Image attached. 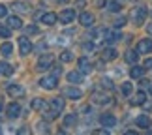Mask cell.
<instances>
[{"instance_id": "obj_16", "label": "cell", "mask_w": 152, "mask_h": 135, "mask_svg": "<svg viewBox=\"0 0 152 135\" xmlns=\"http://www.w3.org/2000/svg\"><path fill=\"white\" fill-rule=\"evenodd\" d=\"M51 109L62 113V111H64V98H53L51 99Z\"/></svg>"}, {"instance_id": "obj_1", "label": "cell", "mask_w": 152, "mask_h": 135, "mask_svg": "<svg viewBox=\"0 0 152 135\" xmlns=\"http://www.w3.org/2000/svg\"><path fill=\"white\" fill-rule=\"evenodd\" d=\"M49 68H53V55L45 53V55L39 56V60L36 64V69H38V72H47Z\"/></svg>"}, {"instance_id": "obj_14", "label": "cell", "mask_w": 152, "mask_h": 135, "mask_svg": "<svg viewBox=\"0 0 152 135\" xmlns=\"http://www.w3.org/2000/svg\"><path fill=\"white\" fill-rule=\"evenodd\" d=\"M56 19H58V17H56V13H53V11L42 15V23H43V25H47V26H53L56 23Z\"/></svg>"}, {"instance_id": "obj_28", "label": "cell", "mask_w": 152, "mask_h": 135, "mask_svg": "<svg viewBox=\"0 0 152 135\" xmlns=\"http://www.w3.org/2000/svg\"><path fill=\"white\" fill-rule=\"evenodd\" d=\"M60 60H62V62H72V60H73L72 51H62V53H60Z\"/></svg>"}, {"instance_id": "obj_20", "label": "cell", "mask_w": 152, "mask_h": 135, "mask_svg": "<svg viewBox=\"0 0 152 135\" xmlns=\"http://www.w3.org/2000/svg\"><path fill=\"white\" fill-rule=\"evenodd\" d=\"M68 81L69 83H81V81H83V73L81 72H69L68 73Z\"/></svg>"}, {"instance_id": "obj_26", "label": "cell", "mask_w": 152, "mask_h": 135, "mask_svg": "<svg viewBox=\"0 0 152 135\" xmlns=\"http://www.w3.org/2000/svg\"><path fill=\"white\" fill-rule=\"evenodd\" d=\"M122 36H120V32H105V39H107L109 43H113V42H116V39H120Z\"/></svg>"}, {"instance_id": "obj_30", "label": "cell", "mask_w": 152, "mask_h": 135, "mask_svg": "<svg viewBox=\"0 0 152 135\" xmlns=\"http://www.w3.org/2000/svg\"><path fill=\"white\" fill-rule=\"evenodd\" d=\"M58 111H55V109H51V111H45V118L47 120H55V118H58Z\"/></svg>"}, {"instance_id": "obj_38", "label": "cell", "mask_w": 152, "mask_h": 135, "mask_svg": "<svg viewBox=\"0 0 152 135\" xmlns=\"http://www.w3.org/2000/svg\"><path fill=\"white\" fill-rule=\"evenodd\" d=\"M83 51H94V43H85L83 45Z\"/></svg>"}, {"instance_id": "obj_45", "label": "cell", "mask_w": 152, "mask_h": 135, "mask_svg": "<svg viewBox=\"0 0 152 135\" xmlns=\"http://www.w3.org/2000/svg\"><path fill=\"white\" fill-rule=\"evenodd\" d=\"M55 2H60V4H66L68 0H55Z\"/></svg>"}, {"instance_id": "obj_29", "label": "cell", "mask_w": 152, "mask_h": 135, "mask_svg": "<svg viewBox=\"0 0 152 135\" xmlns=\"http://www.w3.org/2000/svg\"><path fill=\"white\" fill-rule=\"evenodd\" d=\"M132 92H133L132 83H124V85H122V94H124V96H132Z\"/></svg>"}, {"instance_id": "obj_23", "label": "cell", "mask_w": 152, "mask_h": 135, "mask_svg": "<svg viewBox=\"0 0 152 135\" xmlns=\"http://www.w3.org/2000/svg\"><path fill=\"white\" fill-rule=\"evenodd\" d=\"M75 124H77V116H75L73 113H69V115L64 116V126H69V128H72Z\"/></svg>"}, {"instance_id": "obj_3", "label": "cell", "mask_w": 152, "mask_h": 135, "mask_svg": "<svg viewBox=\"0 0 152 135\" xmlns=\"http://www.w3.org/2000/svg\"><path fill=\"white\" fill-rule=\"evenodd\" d=\"M39 85H42V88L45 90H55L56 85H58V77L56 75H49V77H43L42 81H39Z\"/></svg>"}, {"instance_id": "obj_12", "label": "cell", "mask_w": 152, "mask_h": 135, "mask_svg": "<svg viewBox=\"0 0 152 135\" xmlns=\"http://www.w3.org/2000/svg\"><path fill=\"white\" fill-rule=\"evenodd\" d=\"M75 19V11L73 9H64L60 13V21L64 23V25H69V23H73Z\"/></svg>"}, {"instance_id": "obj_15", "label": "cell", "mask_w": 152, "mask_h": 135, "mask_svg": "<svg viewBox=\"0 0 152 135\" xmlns=\"http://www.w3.org/2000/svg\"><path fill=\"white\" fill-rule=\"evenodd\" d=\"M8 26L13 28V30H19V28H23V21L19 19V17L11 15V17H8Z\"/></svg>"}, {"instance_id": "obj_5", "label": "cell", "mask_w": 152, "mask_h": 135, "mask_svg": "<svg viewBox=\"0 0 152 135\" xmlns=\"http://www.w3.org/2000/svg\"><path fill=\"white\" fill-rule=\"evenodd\" d=\"M100 124L103 128H113L116 124V118H115V115H111V113H103L100 116Z\"/></svg>"}, {"instance_id": "obj_7", "label": "cell", "mask_w": 152, "mask_h": 135, "mask_svg": "<svg viewBox=\"0 0 152 135\" xmlns=\"http://www.w3.org/2000/svg\"><path fill=\"white\" fill-rule=\"evenodd\" d=\"M137 53H141V55H145V53H152V39H148V38L141 39V42L137 43Z\"/></svg>"}, {"instance_id": "obj_31", "label": "cell", "mask_w": 152, "mask_h": 135, "mask_svg": "<svg viewBox=\"0 0 152 135\" xmlns=\"http://www.w3.org/2000/svg\"><path fill=\"white\" fill-rule=\"evenodd\" d=\"M120 8H122V6H120L118 2H115V0L107 4V9H109V11H113V13H115V11H120Z\"/></svg>"}, {"instance_id": "obj_9", "label": "cell", "mask_w": 152, "mask_h": 135, "mask_svg": "<svg viewBox=\"0 0 152 135\" xmlns=\"http://www.w3.org/2000/svg\"><path fill=\"white\" fill-rule=\"evenodd\" d=\"M116 49H113V47H107V49H103L102 53H100V56H102V60L103 62H109V60H115L116 58Z\"/></svg>"}, {"instance_id": "obj_6", "label": "cell", "mask_w": 152, "mask_h": 135, "mask_svg": "<svg viewBox=\"0 0 152 135\" xmlns=\"http://www.w3.org/2000/svg\"><path fill=\"white\" fill-rule=\"evenodd\" d=\"M64 96L69 98V99H81L83 98V92L79 88H75V86H66V88H64Z\"/></svg>"}, {"instance_id": "obj_21", "label": "cell", "mask_w": 152, "mask_h": 135, "mask_svg": "<svg viewBox=\"0 0 152 135\" xmlns=\"http://www.w3.org/2000/svg\"><path fill=\"white\" fill-rule=\"evenodd\" d=\"M0 53H2L4 56H10L11 53H13V45H11L10 42H4L2 45H0Z\"/></svg>"}, {"instance_id": "obj_46", "label": "cell", "mask_w": 152, "mask_h": 135, "mask_svg": "<svg viewBox=\"0 0 152 135\" xmlns=\"http://www.w3.org/2000/svg\"><path fill=\"white\" fill-rule=\"evenodd\" d=\"M0 109H2V98H0Z\"/></svg>"}, {"instance_id": "obj_11", "label": "cell", "mask_w": 152, "mask_h": 135, "mask_svg": "<svg viewBox=\"0 0 152 135\" xmlns=\"http://www.w3.org/2000/svg\"><path fill=\"white\" fill-rule=\"evenodd\" d=\"M6 111H8L10 118H19V116H21V105L19 103H10Z\"/></svg>"}, {"instance_id": "obj_4", "label": "cell", "mask_w": 152, "mask_h": 135, "mask_svg": "<svg viewBox=\"0 0 152 135\" xmlns=\"http://www.w3.org/2000/svg\"><path fill=\"white\" fill-rule=\"evenodd\" d=\"M30 51H32V43H30V39H28L26 36L19 38V53H21V55L25 56V55H28Z\"/></svg>"}, {"instance_id": "obj_37", "label": "cell", "mask_w": 152, "mask_h": 135, "mask_svg": "<svg viewBox=\"0 0 152 135\" xmlns=\"http://www.w3.org/2000/svg\"><path fill=\"white\" fill-rule=\"evenodd\" d=\"M6 15H8V8L4 4H0V17H6Z\"/></svg>"}, {"instance_id": "obj_32", "label": "cell", "mask_w": 152, "mask_h": 135, "mask_svg": "<svg viewBox=\"0 0 152 135\" xmlns=\"http://www.w3.org/2000/svg\"><path fill=\"white\" fill-rule=\"evenodd\" d=\"M94 101H98V103H109L111 99H109V96H98V94H94Z\"/></svg>"}, {"instance_id": "obj_27", "label": "cell", "mask_w": 152, "mask_h": 135, "mask_svg": "<svg viewBox=\"0 0 152 135\" xmlns=\"http://www.w3.org/2000/svg\"><path fill=\"white\" fill-rule=\"evenodd\" d=\"M145 99H147V96H145L143 92H139V94H137V96L132 99L130 103H132V105H143V103H145Z\"/></svg>"}, {"instance_id": "obj_22", "label": "cell", "mask_w": 152, "mask_h": 135, "mask_svg": "<svg viewBox=\"0 0 152 135\" xmlns=\"http://www.w3.org/2000/svg\"><path fill=\"white\" fill-rule=\"evenodd\" d=\"M124 58H126V62H128V64H135V62H137V58H139V53H137V51H128Z\"/></svg>"}, {"instance_id": "obj_48", "label": "cell", "mask_w": 152, "mask_h": 135, "mask_svg": "<svg viewBox=\"0 0 152 135\" xmlns=\"http://www.w3.org/2000/svg\"><path fill=\"white\" fill-rule=\"evenodd\" d=\"M0 133H2V130H0Z\"/></svg>"}, {"instance_id": "obj_41", "label": "cell", "mask_w": 152, "mask_h": 135, "mask_svg": "<svg viewBox=\"0 0 152 135\" xmlns=\"http://www.w3.org/2000/svg\"><path fill=\"white\" fill-rule=\"evenodd\" d=\"M141 88H150V81L143 79V81H141Z\"/></svg>"}, {"instance_id": "obj_2", "label": "cell", "mask_w": 152, "mask_h": 135, "mask_svg": "<svg viewBox=\"0 0 152 135\" xmlns=\"http://www.w3.org/2000/svg\"><path fill=\"white\" fill-rule=\"evenodd\" d=\"M145 17H147V9L145 8H133L132 13H130V19L135 23V25H143Z\"/></svg>"}, {"instance_id": "obj_33", "label": "cell", "mask_w": 152, "mask_h": 135, "mask_svg": "<svg viewBox=\"0 0 152 135\" xmlns=\"http://www.w3.org/2000/svg\"><path fill=\"white\" fill-rule=\"evenodd\" d=\"M38 131H42V133H49V128L45 122H38Z\"/></svg>"}, {"instance_id": "obj_24", "label": "cell", "mask_w": 152, "mask_h": 135, "mask_svg": "<svg viewBox=\"0 0 152 135\" xmlns=\"http://www.w3.org/2000/svg\"><path fill=\"white\" fill-rule=\"evenodd\" d=\"M11 8L17 9V11H21V13H26V11H28V4L26 2H13Z\"/></svg>"}, {"instance_id": "obj_39", "label": "cell", "mask_w": 152, "mask_h": 135, "mask_svg": "<svg viewBox=\"0 0 152 135\" xmlns=\"http://www.w3.org/2000/svg\"><path fill=\"white\" fill-rule=\"evenodd\" d=\"M145 69H152V58H147V60H145Z\"/></svg>"}, {"instance_id": "obj_19", "label": "cell", "mask_w": 152, "mask_h": 135, "mask_svg": "<svg viewBox=\"0 0 152 135\" xmlns=\"http://www.w3.org/2000/svg\"><path fill=\"white\" fill-rule=\"evenodd\" d=\"M143 73H145V66H135V68H132L130 69V77L132 79H139V77H143Z\"/></svg>"}, {"instance_id": "obj_17", "label": "cell", "mask_w": 152, "mask_h": 135, "mask_svg": "<svg viewBox=\"0 0 152 135\" xmlns=\"http://www.w3.org/2000/svg\"><path fill=\"white\" fill-rule=\"evenodd\" d=\"M135 124H137L139 128H143V130H145V128H150V118H148L147 115H141V116H137Z\"/></svg>"}, {"instance_id": "obj_36", "label": "cell", "mask_w": 152, "mask_h": 135, "mask_svg": "<svg viewBox=\"0 0 152 135\" xmlns=\"http://www.w3.org/2000/svg\"><path fill=\"white\" fill-rule=\"evenodd\" d=\"M0 36H2V38H10V28L0 26Z\"/></svg>"}, {"instance_id": "obj_13", "label": "cell", "mask_w": 152, "mask_h": 135, "mask_svg": "<svg viewBox=\"0 0 152 135\" xmlns=\"http://www.w3.org/2000/svg\"><path fill=\"white\" fill-rule=\"evenodd\" d=\"M79 72L81 73H90L92 72V64H90V60L88 58H79Z\"/></svg>"}, {"instance_id": "obj_18", "label": "cell", "mask_w": 152, "mask_h": 135, "mask_svg": "<svg viewBox=\"0 0 152 135\" xmlns=\"http://www.w3.org/2000/svg\"><path fill=\"white\" fill-rule=\"evenodd\" d=\"M45 107H47V103H45L42 98H34L32 99V109L34 111H43Z\"/></svg>"}, {"instance_id": "obj_34", "label": "cell", "mask_w": 152, "mask_h": 135, "mask_svg": "<svg viewBox=\"0 0 152 135\" xmlns=\"http://www.w3.org/2000/svg\"><path fill=\"white\" fill-rule=\"evenodd\" d=\"M124 25H126V19H124V17H118V19L115 21V28H122Z\"/></svg>"}, {"instance_id": "obj_44", "label": "cell", "mask_w": 152, "mask_h": 135, "mask_svg": "<svg viewBox=\"0 0 152 135\" xmlns=\"http://www.w3.org/2000/svg\"><path fill=\"white\" fill-rule=\"evenodd\" d=\"M147 32H148V34H152V23H150V25L147 26Z\"/></svg>"}, {"instance_id": "obj_8", "label": "cell", "mask_w": 152, "mask_h": 135, "mask_svg": "<svg viewBox=\"0 0 152 135\" xmlns=\"http://www.w3.org/2000/svg\"><path fill=\"white\" fill-rule=\"evenodd\" d=\"M6 92H8L11 98H19V96L25 94V88L19 86V85H8V86H6Z\"/></svg>"}, {"instance_id": "obj_47", "label": "cell", "mask_w": 152, "mask_h": 135, "mask_svg": "<svg viewBox=\"0 0 152 135\" xmlns=\"http://www.w3.org/2000/svg\"><path fill=\"white\" fill-rule=\"evenodd\" d=\"M148 90H150V96H152V85H150V88H148Z\"/></svg>"}, {"instance_id": "obj_42", "label": "cell", "mask_w": 152, "mask_h": 135, "mask_svg": "<svg viewBox=\"0 0 152 135\" xmlns=\"http://www.w3.org/2000/svg\"><path fill=\"white\" fill-rule=\"evenodd\" d=\"M60 72H62V69L58 68V66H55V68H53V75H56V77H58V75H60Z\"/></svg>"}, {"instance_id": "obj_10", "label": "cell", "mask_w": 152, "mask_h": 135, "mask_svg": "<svg viewBox=\"0 0 152 135\" xmlns=\"http://www.w3.org/2000/svg\"><path fill=\"white\" fill-rule=\"evenodd\" d=\"M94 15H92V13H88V11H83V13H81V17H79V23H81V25H83V26H92V25H94Z\"/></svg>"}, {"instance_id": "obj_35", "label": "cell", "mask_w": 152, "mask_h": 135, "mask_svg": "<svg viewBox=\"0 0 152 135\" xmlns=\"http://www.w3.org/2000/svg\"><path fill=\"white\" fill-rule=\"evenodd\" d=\"M25 30H26V34H38V26H34V25H30V26H26Z\"/></svg>"}, {"instance_id": "obj_43", "label": "cell", "mask_w": 152, "mask_h": 135, "mask_svg": "<svg viewBox=\"0 0 152 135\" xmlns=\"http://www.w3.org/2000/svg\"><path fill=\"white\" fill-rule=\"evenodd\" d=\"M75 4H77L79 8H83V6H86V2H85V0H77V2H75Z\"/></svg>"}, {"instance_id": "obj_40", "label": "cell", "mask_w": 152, "mask_h": 135, "mask_svg": "<svg viewBox=\"0 0 152 135\" xmlns=\"http://www.w3.org/2000/svg\"><path fill=\"white\" fill-rule=\"evenodd\" d=\"M102 85L105 86V88H113V85H111V81H109V79H103V81H102Z\"/></svg>"}, {"instance_id": "obj_25", "label": "cell", "mask_w": 152, "mask_h": 135, "mask_svg": "<svg viewBox=\"0 0 152 135\" xmlns=\"http://www.w3.org/2000/svg\"><path fill=\"white\" fill-rule=\"evenodd\" d=\"M0 73L2 75H11L13 73V68H11L8 62H0Z\"/></svg>"}]
</instances>
